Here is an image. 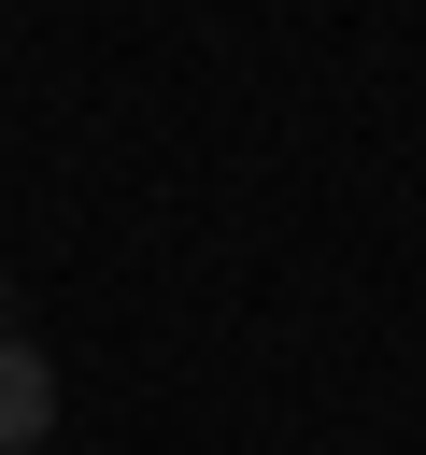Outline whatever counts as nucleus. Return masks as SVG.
Here are the masks:
<instances>
[{"label": "nucleus", "mask_w": 426, "mask_h": 455, "mask_svg": "<svg viewBox=\"0 0 426 455\" xmlns=\"http://www.w3.org/2000/svg\"><path fill=\"white\" fill-rule=\"evenodd\" d=\"M43 441H57V355L14 327L0 341V455H43Z\"/></svg>", "instance_id": "f257e3e1"}, {"label": "nucleus", "mask_w": 426, "mask_h": 455, "mask_svg": "<svg viewBox=\"0 0 426 455\" xmlns=\"http://www.w3.org/2000/svg\"><path fill=\"white\" fill-rule=\"evenodd\" d=\"M0 341H14V284H0Z\"/></svg>", "instance_id": "f03ea898"}]
</instances>
